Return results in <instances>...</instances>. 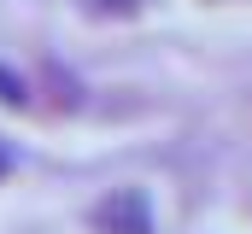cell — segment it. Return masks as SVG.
<instances>
[{"label": "cell", "instance_id": "obj_1", "mask_svg": "<svg viewBox=\"0 0 252 234\" xmlns=\"http://www.w3.org/2000/svg\"><path fill=\"white\" fill-rule=\"evenodd\" d=\"M88 223L94 234H153V199H147V187H112L94 211H88Z\"/></svg>", "mask_w": 252, "mask_h": 234}, {"label": "cell", "instance_id": "obj_2", "mask_svg": "<svg viewBox=\"0 0 252 234\" xmlns=\"http://www.w3.org/2000/svg\"><path fill=\"white\" fill-rule=\"evenodd\" d=\"M94 12H106V18H129V12H141L147 0H88Z\"/></svg>", "mask_w": 252, "mask_h": 234}, {"label": "cell", "instance_id": "obj_3", "mask_svg": "<svg viewBox=\"0 0 252 234\" xmlns=\"http://www.w3.org/2000/svg\"><path fill=\"white\" fill-rule=\"evenodd\" d=\"M0 100H6V106H24V100H30V94H24V82H18L12 70H0Z\"/></svg>", "mask_w": 252, "mask_h": 234}, {"label": "cell", "instance_id": "obj_4", "mask_svg": "<svg viewBox=\"0 0 252 234\" xmlns=\"http://www.w3.org/2000/svg\"><path fill=\"white\" fill-rule=\"evenodd\" d=\"M12 170V146H6V141H0V176Z\"/></svg>", "mask_w": 252, "mask_h": 234}]
</instances>
